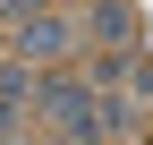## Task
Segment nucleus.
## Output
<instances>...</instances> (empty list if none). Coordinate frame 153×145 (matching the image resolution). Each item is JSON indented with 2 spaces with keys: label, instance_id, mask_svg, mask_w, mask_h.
Wrapping results in <instances>:
<instances>
[{
  "label": "nucleus",
  "instance_id": "f257e3e1",
  "mask_svg": "<svg viewBox=\"0 0 153 145\" xmlns=\"http://www.w3.org/2000/svg\"><path fill=\"white\" fill-rule=\"evenodd\" d=\"M60 43H68V34L51 26V17H26V34H17V51H26V60H51Z\"/></svg>",
  "mask_w": 153,
  "mask_h": 145
}]
</instances>
